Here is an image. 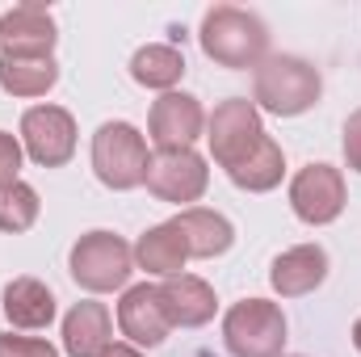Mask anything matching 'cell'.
I'll return each mask as SVG.
<instances>
[{
  "label": "cell",
  "mask_w": 361,
  "mask_h": 357,
  "mask_svg": "<svg viewBox=\"0 0 361 357\" xmlns=\"http://www.w3.org/2000/svg\"><path fill=\"white\" fill-rule=\"evenodd\" d=\"M197 42L219 68H257L269 55V25L240 4H214L202 17Z\"/></svg>",
  "instance_id": "6da1fadb"
},
{
  "label": "cell",
  "mask_w": 361,
  "mask_h": 357,
  "mask_svg": "<svg viewBox=\"0 0 361 357\" xmlns=\"http://www.w3.org/2000/svg\"><path fill=\"white\" fill-rule=\"evenodd\" d=\"M324 92L319 68L307 63L302 55H265L252 68V105L277 114V118H298L307 114Z\"/></svg>",
  "instance_id": "7a4b0ae2"
},
{
  "label": "cell",
  "mask_w": 361,
  "mask_h": 357,
  "mask_svg": "<svg viewBox=\"0 0 361 357\" xmlns=\"http://www.w3.org/2000/svg\"><path fill=\"white\" fill-rule=\"evenodd\" d=\"M147 139L130 122H101L92 135V173L105 189H139L147 181Z\"/></svg>",
  "instance_id": "3957f363"
},
{
  "label": "cell",
  "mask_w": 361,
  "mask_h": 357,
  "mask_svg": "<svg viewBox=\"0 0 361 357\" xmlns=\"http://www.w3.org/2000/svg\"><path fill=\"white\" fill-rule=\"evenodd\" d=\"M68 273L89 294L122 290L135 273V248L114 231H85L68 253Z\"/></svg>",
  "instance_id": "277c9868"
},
{
  "label": "cell",
  "mask_w": 361,
  "mask_h": 357,
  "mask_svg": "<svg viewBox=\"0 0 361 357\" xmlns=\"http://www.w3.org/2000/svg\"><path fill=\"white\" fill-rule=\"evenodd\" d=\"M223 345L231 357H281L286 311L269 298H244L223 315Z\"/></svg>",
  "instance_id": "5b68a950"
},
{
  "label": "cell",
  "mask_w": 361,
  "mask_h": 357,
  "mask_svg": "<svg viewBox=\"0 0 361 357\" xmlns=\"http://www.w3.org/2000/svg\"><path fill=\"white\" fill-rule=\"evenodd\" d=\"M265 139V122H261V109L248 101V97H227L223 105H214V114L206 118V143H210V156L231 173L235 164H244Z\"/></svg>",
  "instance_id": "8992f818"
},
{
  "label": "cell",
  "mask_w": 361,
  "mask_h": 357,
  "mask_svg": "<svg viewBox=\"0 0 361 357\" xmlns=\"http://www.w3.org/2000/svg\"><path fill=\"white\" fill-rule=\"evenodd\" d=\"M21 147L42 169H63L76 156V118L63 105H34L21 114Z\"/></svg>",
  "instance_id": "52a82bcc"
},
{
  "label": "cell",
  "mask_w": 361,
  "mask_h": 357,
  "mask_svg": "<svg viewBox=\"0 0 361 357\" xmlns=\"http://www.w3.org/2000/svg\"><path fill=\"white\" fill-rule=\"evenodd\" d=\"M147 193H156L160 202H173L180 210H189L193 202H202L206 185H210V169L193 147L180 152H156L147 164Z\"/></svg>",
  "instance_id": "ba28073f"
},
{
  "label": "cell",
  "mask_w": 361,
  "mask_h": 357,
  "mask_svg": "<svg viewBox=\"0 0 361 357\" xmlns=\"http://www.w3.org/2000/svg\"><path fill=\"white\" fill-rule=\"evenodd\" d=\"M290 210L307 227H328L345 210V173L332 164H302L290 181Z\"/></svg>",
  "instance_id": "9c48e42d"
},
{
  "label": "cell",
  "mask_w": 361,
  "mask_h": 357,
  "mask_svg": "<svg viewBox=\"0 0 361 357\" xmlns=\"http://www.w3.org/2000/svg\"><path fill=\"white\" fill-rule=\"evenodd\" d=\"M206 131V109L193 92H160V101L152 105L147 118V135L156 143V152H180L193 147Z\"/></svg>",
  "instance_id": "30bf717a"
},
{
  "label": "cell",
  "mask_w": 361,
  "mask_h": 357,
  "mask_svg": "<svg viewBox=\"0 0 361 357\" xmlns=\"http://www.w3.org/2000/svg\"><path fill=\"white\" fill-rule=\"evenodd\" d=\"M118 328H122V337H126L135 349H156V345H164L169 332H173V324H169V315H164L160 286H147V282L126 286V294H122V303H118Z\"/></svg>",
  "instance_id": "8fae6325"
},
{
  "label": "cell",
  "mask_w": 361,
  "mask_h": 357,
  "mask_svg": "<svg viewBox=\"0 0 361 357\" xmlns=\"http://www.w3.org/2000/svg\"><path fill=\"white\" fill-rule=\"evenodd\" d=\"M59 42L47 4H17L0 13V55H51Z\"/></svg>",
  "instance_id": "7c38bea8"
},
{
  "label": "cell",
  "mask_w": 361,
  "mask_h": 357,
  "mask_svg": "<svg viewBox=\"0 0 361 357\" xmlns=\"http://www.w3.org/2000/svg\"><path fill=\"white\" fill-rule=\"evenodd\" d=\"M160 303H164V315H169L173 328H202L219 311V298H214L210 282L206 277H193V273L164 277L160 282Z\"/></svg>",
  "instance_id": "4fadbf2b"
},
{
  "label": "cell",
  "mask_w": 361,
  "mask_h": 357,
  "mask_svg": "<svg viewBox=\"0 0 361 357\" xmlns=\"http://www.w3.org/2000/svg\"><path fill=\"white\" fill-rule=\"evenodd\" d=\"M328 277V253L319 244H294L269 265V286L281 298H302Z\"/></svg>",
  "instance_id": "5bb4252c"
},
{
  "label": "cell",
  "mask_w": 361,
  "mask_h": 357,
  "mask_svg": "<svg viewBox=\"0 0 361 357\" xmlns=\"http://www.w3.org/2000/svg\"><path fill=\"white\" fill-rule=\"evenodd\" d=\"M114 345V320L105 303H76L63 315V353L68 357H101Z\"/></svg>",
  "instance_id": "9a60e30c"
},
{
  "label": "cell",
  "mask_w": 361,
  "mask_h": 357,
  "mask_svg": "<svg viewBox=\"0 0 361 357\" xmlns=\"http://www.w3.org/2000/svg\"><path fill=\"white\" fill-rule=\"evenodd\" d=\"M0 311L13 328L38 332V328H51V320H55V294L38 277H13L0 294Z\"/></svg>",
  "instance_id": "2e32d148"
},
{
  "label": "cell",
  "mask_w": 361,
  "mask_h": 357,
  "mask_svg": "<svg viewBox=\"0 0 361 357\" xmlns=\"http://www.w3.org/2000/svg\"><path fill=\"white\" fill-rule=\"evenodd\" d=\"M173 223H177V231L185 236L189 257L210 261V257H223V253L235 244V227H231V219H227V214H219V210L189 206V210H180Z\"/></svg>",
  "instance_id": "e0dca14e"
},
{
  "label": "cell",
  "mask_w": 361,
  "mask_h": 357,
  "mask_svg": "<svg viewBox=\"0 0 361 357\" xmlns=\"http://www.w3.org/2000/svg\"><path fill=\"white\" fill-rule=\"evenodd\" d=\"M189 261V248H185V236L177 231V223H156L139 236L135 244V265L156 273V277H177Z\"/></svg>",
  "instance_id": "ac0fdd59"
},
{
  "label": "cell",
  "mask_w": 361,
  "mask_h": 357,
  "mask_svg": "<svg viewBox=\"0 0 361 357\" xmlns=\"http://www.w3.org/2000/svg\"><path fill=\"white\" fill-rule=\"evenodd\" d=\"M59 85V63L51 55H0V89L8 97H47Z\"/></svg>",
  "instance_id": "d6986e66"
},
{
  "label": "cell",
  "mask_w": 361,
  "mask_h": 357,
  "mask_svg": "<svg viewBox=\"0 0 361 357\" xmlns=\"http://www.w3.org/2000/svg\"><path fill=\"white\" fill-rule=\"evenodd\" d=\"M130 76H135V85H143V89L173 92L180 85V76H185V55H180L177 47L147 42V47L135 51V59H130Z\"/></svg>",
  "instance_id": "ffe728a7"
},
{
  "label": "cell",
  "mask_w": 361,
  "mask_h": 357,
  "mask_svg": "<svg viewBox=\"0 0 361 357\" xmlns=\"http://www.w3.org/2000/svg\"><path fill=\"white\" fill-rule=\"evenodd\" d=\"M227 177H231V185H235V189H244V193H269V189H277V185H281V177H286V156H281V143H277L273 135H265V139H261V147H257L244 164H235Z\"/></svg>",
  "instance_id": "44dd1931"
},
{
  "label": "cell",
  "mask_w": 361,
  "mask_h": 357,
  "mask_svg": "<svg viewBox=\"0 0 361 357\" xmlns=\"http://www.w3.org/2000/svg\"><path fill=\"white\" fill-rule=\"evenodd\" d=\"M38 214H42V202H38V189L34 185L13 181V185L0 189V231L21 236V231H30L38 223Z\"/></svg>",
  "instance_id": "7402d4cb"
},
{
  "label": "cell",
  "mask_w": 361,
  "mask_h": 357,
  "mask_svg": "<svg viewBox=\"0 0 361 357\" xmlns=\"http://www.w3.org/2000/svg\"><path fill=\"white\" fill-rule=\"evenodd\" d=\"M0 357H59V349L47 345V341H38V337H13V332H4L0 337Z\"/></svg>",
  "instance_id": "603a6c76"
},
{
  "label": "cell",
  "mask_w": 361,
  "mask_h": 357,
  "mask_svg": "<svg viewBox=\"0 0 361 357\" xmlns=\"http://www.w3.org/2000/svg\"><path fill=\"white\" fill-rule=\"evenodd\" d=\"M21 156H25V147H21V139H13L8 131H0V189L4 185H13V181H21Z\"/></svg>",
  "instance_id": "cb8c5ba5"
},
{
  "label": "cell",
  "mask_w": 361,
  "mask_h": 357,
  "mask_svg": "<svg viewBox=\"0 0 361 357\" xmlns=\"http://www.w3.org/2000/svg\"><path fill=\"white\" fill-rule=\"evenodd\" d=\"M341 147H345V164H349L353 173H361V109H353V114H349Z\"/></svg>",
  "instance_id": "d4e9b609"
},
{
  "label": "cell",
  "mask_w": 361,
  "mask_h": 357,
  "mask_svg": "<svg viewBox=\"0 0 361 357\" xmlns=\"http://www.w3.org/2000/svg\"><path fill=\"white\" fill-rule=\"evenodd\" d=\"M101 357H147V353H143V349H135L130 341H114V345H109Z\"/></svg>",
  "instance_id": "484cf974"
},
{
  "label": "cell",
  "mask_w": 361,
  "mask_h": 357,
  "mask_svg": "<svg viewBox=\"0 0 361 357\" xmlns=\"http://www.w3.org/2000/svg\"><path fill=\"white\" fill-rule=\"evenodd\" d=\"M353 349H357V353H361V320H357V324H353Z\"/></svg>",
  "instance_id": "4316f807"
},
{
  "label": "cell",
  "mask_w": 361,
  "mask_h": 357,
  "mask_svg": "<svg viewBox=\"0 0 361 357\" xmlns=\"http://www.w3.org/2000/svg\"><path fill=\"white\" fill-rule=\"evenodd\" d=\"M281 357H302V353H281Z\"/></svg>",
  "instance_id": "83f0119b"
}]
</instances>
